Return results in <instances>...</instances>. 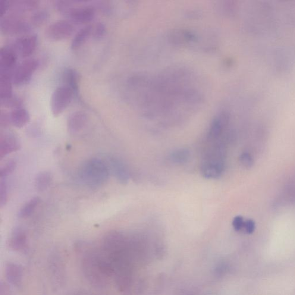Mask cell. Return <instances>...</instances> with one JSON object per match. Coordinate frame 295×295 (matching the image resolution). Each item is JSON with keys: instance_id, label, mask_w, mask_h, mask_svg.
<instances>
[{"instance_id": "cell-1", "label": "cell", "mask_w": 295, "mask_h": 295, "mask_svg": "<svg viewBox=\"0 0 295 295\" xmlns=\"http://www.w3.org/2000/svg\"><path fill=\"white\" fill-rule=\"evenodd\" d=\"M181 74L171 72L156 77L136 78L137 82L134 83L143 92L141 99L143 108L168 111L195 102V91L184 79V75Z\"/></svg>"}, {"instance_id": "cell-31", "label": "cell", "mask_w": 295, "mask_h": 295, "mask_svg": "<svg viewBox=\"0 0 295 295\" xmlns=\"http://www.w3.org/2000/svg\"><path fill=\"white\" fill-rule=\"evenodd\" d=\"M240 162L244 167H250L253 165V159L249 153H243L240 156Z\"/></svg>"}, {"instance_id": "cell-30", "label": "cell", "mask_w": 295, "mask_h": 295, "mask_svg": "<svg viewBox=\"0 0 295 295\" xmlns=\"http://www.w3.org/2000/svg\"><path fill=\"white\" fill-rule=\"evenodd\" d=\"M106 32V27L102 22H97L95 24L92 25V37L93 38L96 39L102 38L105 35Z\"/></svg>"}, {"instance_id": "cell-25", "label": "cell", "mask_w": 295, "mask_h": 295, "mask_svg": "<svg viewBox=\"0 0 295 295\" xmlns=\"http://www.w3.org/2000/svg\"><path fill=\"white\" fill-rule=\"evenodd\" d=\"M62 260L58 255L51 256L50 258V269L53 274L55 275V277H57L56 280L60 281L62 279L60 277H64V266L62 265Z\"/></svg>"}, {"instance_id": "cell-2", "label": "cell", "mask_w": 295, "mask_h": 295, "mask_svg": "<svg viewBox=\"0 0 295 295\" xmlns=\"http://www.w3.org/2000/svg\"><path fill=\"white\" fill-rule=\"evenodd\" d=\"M82 269L85 277L98 287H105L112 273L111 263L102 251L88 249L83 254Z\"/></svg>"}, {"instance_id": "cell-27", "label": "cell", "mask_w": 295, "mask_h": 295, "mask_svg": "<svg viewBox=\"0 0 295 295\" xmlns=\"http://www.w3.org/2000/svg\"><path fill=\"white\" fill-rule=\"evenodd\" d=\"M0 102L1 106L12 110L23 108V100L15 95L7 99L0 100Z\"/></svg>"}, {"instance_id": "cell-16", "label": "cell", "mask_w": 295, "mask_h": 295, "mask_svg": "<svg viewBox=\"0 0 295 295\" xmlns=\"http://www.w3.org/2000/svg\"><path fill=\"white\" fill-rule=\"evenodd\" d=\"M62 80L64 85L67 86L72 90L74 95H77L79 89L80 77L78 72L74 68L65 69L62 74Z\"/></svg>"}, {"instance_id": "cell-19", "label": "cell", "mask_w": 295, "mask_h": 295, "mask_svg": "<svg viewBox=\"0 0 295 295\" xmlns=\"http://www.w3.org/2000/svg\"><path fill=\"white\" fill-rule=\"evenodd\" d=\"M5 274L7 280L15 286H18L23 278V271L19 265L13 262H9L5 267Z\"/></svg>"}, {"instance_id": "cell-35", "label": "cell", "mask_w": 295, "mask_h": 295, "mask_svg": "<svg viewBox=\"0 0 295 295\" xmlns=\"http://www.w3.org/2000/svg\"><path fill=\"white\" fill-rule=\"evenodd\" d=\"M248 234H252L256 228V224L253 220H247L244 221V227Z\"/></svg>"}, {"instance_id": "cell-15", "label": "cell", "mask_w": 295, "mask_h": 295, "mask_svg": "<svg viewBox=\"0 0 295 295\" xmlns=\"http://www.w3.org/2000/svg\"><path fill=\"white\" fill-rule=\"evenodd\" d=\"M39 2L35 0H21V1H10L12 14L23 15L25 12L36 11L38 8Z\"/></svg>"}, {"instance_id": "cell-6", "label": "cell", "mask_w": 295, "mask_h": 295, "mask_svg": "<svg viewBox=\"0 0 295 295\" xmlns=\"http://www.w3.org/2000/svg\"><path fill=\"white\" fill-rule=\"evenodd\" d=\"M39 61L33 58L25 59L17 66L12 74V81L16 86H22L31 79L38 68Z\"/></svg>"}, {"instance_id": "cell-23", "label": "cell", "mask_w": 295, "mask_h": 295, "mask_svg": "<svg viewBox=\"0 0 295 295\" xmlns=\"http://www.w3.org/2000/svg\"><path fill=\"white\" fill-rule=\"evenodd\" d=\"M40 203V199L38 197H35L32 198L30 200L25 203L24 205L21 207L20 209L19 212H18V217L22 219H26L33 214L34 211H36V208Z\"/></svg>"}, {"instance_id": "cell-24", "label": "cell", "mask_w": 295, "mask_h": 295, "mask_svg": "<svg viewBox=\"0 0 295 295\" xmlns=\"http://www.w3.org/2000/svg\"><path fill=\"white\" fill-rule=\"evenodd\" d=\"M49 17V13L46 9H38L34 11L30 18V23L33 27H39L42 26L48 20Z\"/></svg>"}, {"instance_id": "cell-14", "label": "cell", "mask_w": 295, "mask_h": 295, "mask_svg": "<svg viewBox=\"0 0 295 295\" xmlns=\"http://www.w3.org/2000/svg\"><path fill=\"white\" fill-rule=\"evenodd\" d=\"M110 171H111L114 177L122 184L128 183L129 175L126 167L120 159L116 158H110L108 164Z\"/></svg>"}, {"instance_id": "cell-26", "label": "cell", "mask_w": 295, "mask_h": 295, "mask_svg": "<svg viewBox=\"0 0 295 295\" xmlns=\"http://www.w3.org/2000/svg\"><path fill=\"white\" fill-rule=\"evenodd\" d=\"M190 158V153L186 149H180L175 150L171 155L172 162L178 164H184L186 163Z\"/></svg>"}, {"instance_id": "cell-20", "label": "cell", "mask_w": 295, "mask_h": 295, "mask_svg": "<svg viewBox=\"0 0 295 295\" xmlns=\"http://www.w3.org/2000/svg\"><path fill=\"white\" fill-rule=\"evenodd\" d=\"M12 84V74L0 73V100L7 99L14 95Z\"/></svg>"}, {"instance_id": "cell-12", "label": "cell", "mask_w": 295, "mask_h": 295, "mask_svg": "<svg viewBox=\"0 0 295 295\" xmlns=\"http://www.w3.org/2000/svg\"><path fill=\"white\" fill-rule=\"evenodd\" d=\"M27 234L23 227H16L12 230L9 238V246L12 249L22 252L27 246Z\"/></svg>"}, {"instance_id": "cell-3", "label": "cell", "mask_w": 295, "mask_h": 295, "mask_svg": "<svg viewBox=\"0 0 295 295\" xmlns=\"http://www.w3.org/2000/svg\"><path fill=\"white\" fill-rule=\"evenodd\" d=\"M110 172L107 163L99 159L92 158L87 160L81 165L78 175L85 185L96 189L107 183Z\"/></svg>"}, {"instance_id": "cell-5", "label": "cell", "mask_w": 295, "mask_h": 295, "mask_svg": "<svg viewBox=\"0 0 295 295\" xmlns=\"http://www.w3.org/2000/svg\"><path fill=\"white\" fill-rule=\"evenodd\" d=\"M74 95L70 88L64 84L56 87L50 100V108L53 115L55 117L61 115L70 105Z\"/></svg>"}, {"instance_id": "cell-34", "label": "cell", "mask_w": 295, "mask_h": 295, "mask_svg": "<svg viewBox=\"0 0 295 295\" xmlns=\"http://www.w3.org/2000/svg\"><path fill=\"white\" fill-rule=\"evenodd\" d=\"M9 8H10V1L2 0L0 3V16H1V18L6 15L7 12L9 11Z\"/></svg>"}, {"instance_id": "cell-18", "label": "cell", "mask_w": 295, "mask_h": 295, "mask_svg": "<svg viewBox=\"0 0 295 295\" xmlns=\"http://www.w3.org/2000/svg\"><path fill=\"white\" fill-rule=\"evenodd\" d=\"M11 125L18 128H23L30 120L29 112L23 108L12 110L9 112Z\"/></svg>"}, {"instance_id": "cell-13", "label": "cell", "mask_w": 295, "mask_h": 295, "mask_svg": "<svg viewBox=\"0 0 295 295\" xmlns=\"http://www.w3.org/2000/svg\"><path fill=\"white\" fill-rule=\"evenodd\" d=\"M88 120L87 115L83 111H77L69 115L67 128L69 132L75 134L83 129Z\"/></svg>"}, {"instance_id": "cell-9", "label": "cell", "mask_w": 295, "mask_h": 295, "mask_svg": "<svg viewBox=\"0 0 295 295\" xmlns=\"http://www.w3.org/2000/svg\"><path fill=\"white\" fill-rule=\"evenodd\" d=\"M37 42L38 39L36 34H27L18 37L11 45L18 55L27 59L36 51Z\"/></svg>"}, {"instance_id": "cell-28", "label": "cell", "mask_w": 295, "mask_h": 295, "mask_svg": "<svg viewBox=\"0 0 295 295\" xmlns=\"http://www.w3.org/2000/svg\"><path fill=\"white\" fill-rule=\"evenodd\" d=\"M8 199V188L7 178H1L0 181V206L1 208L7 204Z\"/></svg>"}, {"instance_id": "cell-11", "label": "cell", "mask_w": 295, "mask_h": 295, "mask_svg": "<svg viewBox=\"0 0 295 295\" xmlns=\"http://www.w3.org/2000/svg\"><path fill=\"white\" fill-rule=\"evenodd\" d=\"M19 140L12 132L1 133L0 139V158H4L10 153L18 151L20 148Z\"/></svg>"}, {"instance_id": "cell-32", "label": "cell", "mask_w": 295, "mask_h": 295, "mask_svg": "<svg viewBox=\"0 0 295 295\" xmlns=\"http://www.w3.org/2000/svg\"><path fill=\"white\" fill-rule=\"evenodd\" d=\"M0 125L1 128H6L11 125L9 112L5 111H1L0 113Z\"/></svg>"}, {"instance_id": "cell-29", "label": "cell", "mask_w": 295, "mask_h": 295, "mask_svg": "<svg viewBox=\"0 0 295 295\" xmlns=\"http://www.w3.org/2000/svg\"><path fill=\"white\" fill-rule=\"evenodd\" d=\"M17 163L14 159L9 160L5 164L3 165L0 170V177L7 178L8 176L11 174L17 168Z\"/></svg>"}, {"instance_id": "cell-7", "label": "cell", "mask_w": 295, "mask_h": 295, "mask_svg": "<svg viewBox=\"0 0 295 295\" xmlns=\"http://www.w3.org/2000/svg\"><path fill=\"white\" fill-rule=\"evenodd\" d=\"M75 26L70 20L62 19L53 22L45 30L47 38L53 41L68 38L74 34Z\"/></svg>"}, {"instance_id": "cell-33", "label": "cell", "mask_w": 295, "mask_h": 295, "mask_svg": "<svg viewBox=\"0 0 295 295\" xmlns=\"http://www.w3.org/2000/svg\"><path fill=\"white\" fill-rule=\"evenodd\" d=\"M244 221L243 217L241 216H237L233 219L232 225L235 231H239L244 227Z\"/></svg>"}, {"instance_id": "cell-17", "label": "cell", "mask_w": 295, "mask_h": 295, "mask_svg": "<svg viewBox=\"0 0 295 295\" xmlns=\"http://www.w3.org/2000/svg\"><path fill=\"white\" fill-rule=\"evenodd\" d=\"M92 24H87L81 28L72 38L71 48L76 50L81 48L91 37H92Z\"/></svg>"}, {"instance_id": "cell-22", "label": "cell", "mask_w": 295, "mask_h": 295, "mask_svg": "<svg viewBox=\"0 0 295 295\" xmlns=\"http://www.w3.org/2000/svg\"><path fill=\"white\" fill-rule=\"evenodd\" d=\"M53 181V176L50 172L42 171L37 175L35 180L36 189L43 192L48 189Z\"/></svg>"}, {"instance_id": "cell-4", "label": "cell", "mask_w": 295, "mask_h": 295, "mask_svg": "<svg viewBox=\"0 0 295 295\" xmlns=\"http://www.w3.org/2000/svg\"><path fill=\"white\" fill-rule=\"evenodd\" d=\"M33 26L21 15L10 13L1 18L0 31L8 36H23L29 34Z\"/></svg>"}, {"instance_id": "cell-10", "label": "cell", "mask_w": 295, "mask_h": 295, "mask_svg": "<svg viewBox=\"0 0 295 295\" xmlns=\"http://www.w3.org/2000/svg\"><path fill=\"white\" fill-rule=\"evenodd\" d=\"M18 55L13 47L6 45L0 49V73L12 74L17 66Z\"/></svg>"}, {"instance_id": "cell-8", "label": "cell", "mask_w": 295, "mask_h": 295, "mask_svg": "<svg viewBox=\"0 0 295 295\" xmlns=\"http://www.w3.org/2000/svg\"><path fill=\"white\" fill-rule=\"evenodd\" d=\"M96 7L93 5H74L72 2L71 7L67 15L74 24H87L92 22L96 15Z\"/></svg>"}, {"instance_id": "cell-21", "label": "cell", "mask_w": 295, "mask_h": 295, "mask_svg": "<svg viewBox=\"0 0 295 295\" xmlns=\"http://www.w3.org/2000/svg\"><path fill=\"white\" fill-rule=\"evenodd\" d=\"M224 166L203 162L202 166V172L204 177L216 179L221 177L223 171Z\"/></svg>"}]
</instances>
